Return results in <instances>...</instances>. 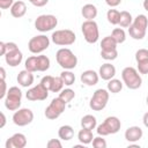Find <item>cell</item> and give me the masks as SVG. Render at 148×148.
I'll list each match as a JSON object with an SVG mask.
<instances>
[{"instance_id": "obj_1", "label": "cell", "mask_w": 148, "mask_h": 148, "mask_svg": "<svg viewBox=\"0 0 148 148\" xmlns=\"http://www.w3.org/2000/svg\"><path fill=\"white\" fill-rule=\"evenodd\" d=\"M148 27V18L143 14H139L132 22V24L128 27V34L133 39L140 40L143 37H146Z\"/></svg>"}, {"instance_id": "obj_2", "label": "cell", "mask_w": 148, "mask_h": 148, "mask_svg": "<svg viewBox=\"0 0 148 148\" xmlns=\"http://www.w3.org/2000/svg\"><path fill=\"white\" fill-rule=\"evenodd\" d=\"M56 59L58 65L64 69H73L77 65V58L72 52V50L67 47L59 49L56 53Z\"/></svg>"}, {"instance_id": "obj_3", "label": "cell", "mask_w": 148, "mask_h": 148, "mask_svg": "<svg viewBox=\"0 0 148 148\" xmlns=\"http://www.w3.org/2000/svg\"><path fill=\"white\" fill-rule=\"evenodd\" d=\"M121 79L125 86L132 90L139 89L142 84V79L140 76V73L134 67H125L121 72Z\"/></svg>"}, {"instance_id": "obj_4", "label": "cell", "mask_w": 148, "mask_h": 148, "mask_svg": "<svg viewBox=\"0 0 148 148\" xmlns=\"http://www.w3.org/2000/svg\"><path fill=\"white\" fill-rule=\"evenodd\" d=\"M25 69L30 72H45L50 68V59L46 56H31L24 62Z\"/></svg>"}, {"instance_id": "obj_5", "label": "cell", "mask_w": 148, "mask_h": 148, "mask_svg": "<svg viewBox=\"0 0 148 148\" xmlns=\"http://www.w3.org/2000/svg\"><path fill=\"white\" fill-rule=\"evenodd\" d=\"M121 127V123L120 120L114 117V116H111V117H108L105 118V120L97 126V134L98 135H102V136H105V135H110V134H116L119 132Z\"/></svg>"}, {"instance_id": "obj_6", "label": "cell", "mask_w": 148, "mask_h": 148, "mask_svg": "<svg viewBox=\"0 0 148 148\" xmlns=\"http://www.w3.org/2000/svg\"><path fill=\"white\" fill-rule=\"evenodd\" d=\"M75 39H76V36H75L74 31H72L69 29L56 30L51 36V40L56 45H61V46L72 45V44H74Z\"/></svg>"}, {"instance_id": "obj_7", "label": "cell", "mask_w": 148, "mask_h": 148, "mask_svg": "<svg viewBox=\"0 0 148 148\" xmlns=\"http://www.w3.org/2000/svg\"><path fill=\"white\" fill-rule=\"evenodd\" d=\"M22 91L17 87H10L5 97V106L10 111H16L21 106Z\"/></svg>"}, {"instance_id": "obj_8", "label": "cell", "mask_w": 148, "mask_h": 148, "mask_svg": "<svg viewBox=\"0 0 148 148\" xmlns=\"http://www.w3.org/2000/svg\"><path fill=\"white\" fill-rule=\"evenodd\" d=\"M82 34L87 43L89 44H95L98 38H99V31H98V25L94 20H87L82 23Z\"/></svg>"}, {"instance_id": "obj_9", "label": "cell", "mask_w": 148, "mask_h": 148, "mask_svg": "<svg viewBox=\"0 0 148 148\" xmlns=\"http://www.w3.org/2000/svg\"><path fill=\"white\" fill-rule=\"evenodd\" d=\"M108 102H109V90L101 88L94 92L92 97L90 98L89 106L94 111H101L106 106Z\"/></svg>"}, {"instance_id": "obj_10", "label": "cell", "mask_w": 148, "mask_h": 148, "mask_svg": "<svg viewBox=\"0 0 148 148\" xmlns=\"http://www.w3.org/2000/svg\"><path fill=\"white\" fill-rule=\"evenodd\" d=\"M58 24V18L51 14L39 15L35 20V28L40 32H46L54 29Z\"/></svg>"}, {"instance_id": "obj_11", "label": "cell", "mask_w": 148, "mask_h": 148, "mask_svg": "<svg viewBox=\"0 0 148 148\" xmlns=\"http://www.w3.org/2000/svg\"><path fill=\"white\" fill-rule=\"evenodd\" d=\"M50 46V39L45 35H38L32 37L28 43V49L31 53L38 54L45 51Z\"/></svg>"}, {"instance_id": "obj_12", "label": "cell", "mask_w": 148, "mask_h": 148, "mask_svg": "<svg viewBox=\"0 0 148 148\" xmlns=\"http://www.w3.org/2000/svg\"><path fill=\"white\" fill-rule=\"evenodd\" d=\"M65 108H66V103L60 97L53 98L52 102L49 104V106L45 109V117L50 120L57 119L65 111Z\"/></svg>"}, {"instance_id": "obj_13", "label": "cell", "mask_w": 148, "mask_h": 148, "mask_svg": "<svg viewBox=\"0 0 148 148\" xmlns=\"http://www.w3.org/2000/svg\"><path fill=\"white\" fill-rule=\"evenodd\" d=\"M32 120H34V112L28 108L18 109L13 114V123L20 127L31 124Z\"/></svg>"}, {"instance_id": "obj_14", "label": "cell", "mask_w": 148, "mask_h": 148, "mask_svg": "<svg viewBox=\"0 0 148 148\" xmlns=\"http://www.w3.org/2000/svg\"><path fill=\"white\" fill-rule=\"evenodd\" d=\"M47 96H49V90L42 83H38L37 86L30 88L25 94L27 99L32 101V102H35V101H44V99L47 98Z\"/></svg>"}, {"instance_id": "obj_15", "label": "cell", "mask_w": 148, "mask_h": 148, "mask_svg": "<svg viewBox=\"0 0 148 148\" xmlns=\"http://www.w3.org/2000/svg\"><path fill=\"white\" fill-rule=\"evenodd\" d=\"M6 148H24L27 146V138L22 133H15L6 141Z\"/></svg>"}, {"instance_id": "obj_16", "label": "cell", "mask_w": 148, "mask_h": 148, "mask_svg": "<svg viewBox=\"0 0 148 148\" xmlns=\"http://www.w3.org/2000/svg\"><path fill=\"white\" fill-rule=\"evenodd\" d=\"M22 59H23V54L22 52L16 49L14 51H10V52H7L5 54V60H6V64L10 67H16L18 66L21 62H22Z\"/></svg>"}, {"instance_id": "obj_17", "label": "cell", "mask_w": 148, "mask_h": 148, "mask_svg": "<svg viewBox=\"0 0 148 148\" xmlns=\"http://www.w3.org/2000/svg\"><path fill=\"white\" fill-rule=\"evenodd\" d=\"M98 79H99L98 73H96V72L92 71V69H87V71H84V72L81 74V77H80L81 82L84 83L86 86H89V87L97 84Z\"/></svg>"}, {"instance_id": "obj_18", "label": "cell", "mask_w": 148, "mask_h": 148, "mask_svg": "<svg viewBox=\"0 0 148 148\" xmlns=\"http://www.w3.org/2000/svg\"><path fill=\"white\" fill-rule=\"evenodd\" d=\"M98 75L102 77V80L109 81V80L114 77V75H116V67L113 65L109 64V62H105V64H103L99 67Z\"/></svg>"}, {"instance_id": "obj_19", "label": "cell", "mask_w": 148, "mask_h": 148, "mask_svg": "<svg viewBox=\"0 0 148 148\" xmlns=\"http://www.w3.org/2000/svg\"><path fill=\"white\" fill-rule=\"evenodd\" d=\"M17 83L21 87L28 88L34 83V74L28 69H23L17 74Z\"/></svg>"}, {"instance_id": "obj_20", "label": "cell", "mask_w": 148, "mask_h": 148, "mask_svg": "<svg viewBox=\"0 0 148 148\" xmlns=\"http://www.w3.org/2000/svg\"><path fill=\"white\" fill-rule=\"evenodd\" d=\"M143 135L142 130L139 126H131L125 131V139L128 142H136Z\"/></svg>"}, {"instance_id": "obj_21", "label": "cell", "mask_w": 148, "mask_h": 148, "mask_svg": "<svg viewBox=\"0 0 148 148\" xmlns=\"http://www.w3.org/2000/svg\"><path fill=\"white\" fill-rule=\"evenodd\" d=\"M25 13H27V5L24 1H15L10 7V14L13 17L20 18L24 16Z\"/></svg>"}, {"instance_id": "obj_22", "label": "cell", "mask_w": 148, "mask_h": 148, "mask_svg": "<svg viewBox=\"0 0 148 148\" xmlns=\"http://www.w3.org/2000/svg\"><path fill=\"white\" fill-rule=\"evenodd\" d=\"M81 14L86 20H94L97 16V8L92 3H87L82 7Z\"/></svg>"}, {"instance_id": "obj_23", "label": "cell", "mask_w": 148, "mask_h": 148, "mask_svg": "<svg viewBox=\"0 0 148 148\" xmlns=\"http://www.w3.org/2000/svg\"><path fill=\"white\" fill-rule=\"evenodd\" d=\"M58 135H59V138L61 140L69 141L74 136V130L69 125H62V126H60V128L58 131Z\"/></svg>"}, {"instance_id": "obj_24", "label": "cell", "mask_w": 148, "mask_h": 148, "mask_svg": "<svg viewBox=\"0 0 148 148\" xmlns=\"http://www.w3.org/2000/svg\"><path fill=\"white\" fill-rule=\"evenodd\" d=\"M77 139L82 145H89L94 140V135H92V131L91 130H87V128H82L80 130V132L77 133Z\"/></svg>"}, {"instance_id": "obj_25", "label": "cell", "mask_w": 148, "mask_h": 148, "mask_svg": "<svg viewBox=\"0 0 148 148\" xmlns=\"http://www.w3.org/2000/svg\"><path fill=\"white\" fill-rule=\"evenodd\" d=\"M97 126V120L94 116L91 114H86L84 117H82L81 119V127L82 128H87V130H94Z\"/></svg>"}, {"instance_id": "obj_26", "label": "cell", "mask_w": 148, "mask_h": 148, "mask_svg": "<svg viewBox=\"0 0 148 148\" xmlns=\"http://www.w3.org/2000/svg\"><path fill=\"white\" fill-rule=\"evenodd\" d=\"M133 22V18H132V15L131 13L126 12V10H123L120 12V18H119V25L121 28H128Z\"/></svg>"}, {"instance_id": "obj_27", "label": "cell", "mask_w": 148, "mask_h": 148, "mask_svg": "<svg viewBox=\"0 0 148 148\" xmlns=\"http://www.w3.org/2000/svg\"><path fill=\"white\" fill-rule=\"evenodd\" d=\"M123 89V82L118 79H111L109 80V83H108V90L109 92H112V94H117V92H120V90Z\"/></svg>"}, {"instance_id": "obj_28", "label": "cell", "mask_w": 148, "mask_h": 148, "mask_svg": "<svg viewBox=\"0 0 148 148\" xmlns=\"http://www.w3.org/2000/svg\"><path fill=\"white\" fill-rule=\"evenodd\" d=\"M60 77L62 79L65 86H72L75 82V75H74V73L71 72V69H65L64 72H61Z\"/></svg>"}, {"instance_id": "obj_29", "label": "cell", "mask_w": 148, "mask_h": 148, "mask_svg": "<svg viewBox=\"0 0 148 148\" xmlns=\"http://www.w3.org/2000/svg\"><path fill=\"white\" fill-rule=\"evenodd\" d=\"M101 57L105 60H114L118 57L117 49H101Z\"/></svg>"}, {"instance_id": "obj_30", "label": "cell", "mask_w": 148, "mask_h": 148, "mask_svg": "<svg viewBox=\"0 0 148 148\" xmlns=\"http://www.w3.org/2000/svg\"><path fill=\"white\" fill-rule=\"evenodd\" d=\"M106 18L109 21V23L116 25L119 24V18H120V12H118L117 9H109L106 13Z\"/></svg>"}, {"instance_id": "obj_31", "label": "cell", "mask_w": 148, "mask_h": 148, "mask_svg": "<svg viewBox=\"0 0 148 148\" xmlns=\"http://www.w3.org/2000/svg\"><path fill=\"white\" fill-rule=\"evenodd\" d=\"M111 36H112L113 39L117 42V44H121V43H124L125 39H126V34H125L124 29H121V28H116V29H113L112 32H111Z\"/></svg>"}, {"instance_id": "obj_32", "label": "cell", "mask_w": 148, "mask_h": 148, "mask_svg": "<svg viewBox=\"0 0 148 148\" xmlns=\"http://www.w3.org/2000/svg\"><path fill=\"white\" fill-rule=\"evenodd\" d=\"M18 49L17 45L14 43V42H8V43H5V42H0V54L1 56H5L7 52H10V51H14Z\"/></svg>"}, {"instance_id": "obj_33", "label": "cell", "mask_w": 148, "mask_h": 148, "mask_svg": "<svg viewBox=\"0 0 148 148\" xmlns=\"http://www.w3.org/2000/svg\"><path fill=\"white\" fill-rule=\"evenodd\" d=\"M58 97H60V98H61V99L67 104V103H69V102L75 97V92H74V90H72L71 88L62 89Z\"/></svg>"}, {"instance_id": "obj_34", "label": "cell", "mask_w": 148, "mask_h": 148, "mask_svg": "<svg viewBox=\"0 0 148 148\" xmlns=\"http://www.w3.org/2000/svg\"><path fill=\"white\" fill-rule=\"evenodd\" d=\"M101 49H117V42L112 36H106L101 42Z\"/></svg>"}, {"instance_id": "obj_35", "label": "cell", "mask_w": 148, "mask_h": 148, "mask_svg": "<svg viewBox=\"0 0 148 148\" xmlns=\"http://www.w3.org/2000/svg\"><path fill=\"white\" fill-rule=\"evenodd\" d=\"M64 86H65V83H64V81H62V79L60 76H57V77L53 76V81H52V86H51L50 91H53V92L61 91Z\"/></svg>"}, {"instance_id": "obj_36", "label": "cell", "mask_w": 148, "mask_h": 148, "mask_svg": "<svg viewBox=\"0 0 148 148\" xmlns=\"http://www.w3.org/2000/svg\"><path fill=\"white\" fill-rule=\"evenodd\" d=\"M92 146H94L95 148H106L108 143H106L105 139H103V136L99 135V136L94 138V140H92Z\"/></svg>"}, {"instance_id": "obj_37", "label": "cell", "mask_w": 148, "mask_h": 148, "mask_svg": "<svg viewBox=\"0 0 148 148\" xmlns=\"http://www.w3.org/2000/svg\"><path fill=\"white\" fill-rule=\"evenodd\" d=\"M148 59V50L147 49H140L135 52V60L136 62Z\"/></svg>"}, {"instance_id": "obj_38", "label": "cell", "mask_w": 148, "mask_h": 148, "mask_svg": "<svg viewBox=\"0 0 148 148\" xmlns=\"http://www.w3.org/2000/svg\"><path fill=\"white\" fill-rule=\"evenodd\" d=\"M138 72L140 74H148V59L138 62Z\"/></svg>"}, {"instance_id": "obj_39", "label": "cell", "mask_w": 148, "mask_h": 148, "mask_svg": "<svg viewBox=\"0 0 148 148\" xmlns=\"http://www.w3.org/2000/svg\"><path fill=\"white\" fill-rule=\"evenodd\" d=\"M52 81H53V76H51V75H46V76H44L42 80H40V83L50 91V89H51V86H52Z\"/></svg>"}, {"instance_id": "obj_40", "label": "cell", "mask_w": 148, "mask_h": 148, "mask_svg": "<svg viewBox=\"0 0 148 148\" xmlns=\"http://www.w3.org/2000/svg\"><path fill=\"white\" fill-rule=\"evenodd\" d=\"M46 146H47V148H61L62 147L60 140H58V139H51V140H49L47 143H46Z\"/></svg>"}, {"instance_id": "obj_41", "label": "cell", "mask_w": 148, "mask_h": 148, "mask_svg": "<svg viewBox=\"0 0 148 148\" xmlns=\"http://www.w3.org/2000/svg\"><path fill=\"white\" fill-rule=\"evenodd\" d=\"M14 0H0V8L1 9H8L13 6Z\"/></svg>"}, {"instance_id": "obj_42", "label": "cell", "mask_w": 148, "mask_h": 148, "mask_svg": "<svg viewBox=\"0 0 148 148\" xmlns=\"http://www.w3.org/2000/svg\"><path fill=\"white\" fill-rule=\"evenodd\" d=\"M28 1L36 7H43L49 2V0H28Z\"/></svg>"}, {"instance_id": "obj_43", "label": "cell", "mask_w": 148, "mask_h": 148, "mask_svg": "<svg viewBox=\"0 0 148 148\" xmlns=\"http://www.w3.org/2000/svg\"><path fill=\"white\" fill-rule=\"evenodd\" d=\"M7 87H6V81L5 80H1V92H0V98H5L6 95H7Z\"/></svg>"}, {"instance_id": "obj_44", "label": "cell", "mask_w": 148, "mask_h": 148, "mask_svg": "<svg viewBox=\"0 0 148 148\" xmlns=\"http://www.w3.org/2000/svg\"><path fill=\"white\" fill-rule=\"evenodd\" d=\"M106 5L110 6V7H117L118 5H120L121 0H105Z\"/></svg>"}, {"instance_id": "obj_45", "label": "cell", "mask_w": 148, "mask_h": 148, "mask_svg": "<svg viewBox=\"0 0 148 148\" xmlns=\"http://www.w3.org/2000/svg\"><path fill=\"white\" fill-rule=\"evenodd\" d=\"M0 116H1V124H0V128H2V127L6 125V116H5V113H3V112H1V113H0Z\"/></svg>"}, {"instance_id": "obj_46", "label": "cell", "mask_w": 148, "mask_h": 148, "mask_svg": "<svg viewBox=\"0 0 148 148\" xmlns=\"http://www.w3.org/2000/svg\"><path fill=\"white\" fill-rule=\"evenodd\" d=\"M142 123H143V125L148 128V112H146V113L143 114V117H142Z\"/></svg>"}, {"instance_id": "obj_47", "label": "cell", "mask_w": 148, "mask_h": 148, "mask_svg": "<svg viewBox=\"0 0 148 148\" xmlns=\"http://www.w3.org/2000/svg\"><path fill=\"white\" fill-rule=\"evenodd\" d=\"M0 73H1V80H5L6 79V71H5L3 67L0 68Z\"/></svg>"}, {"instance_id": "obj_48", "label": "cell", "mask_w": 148, "mask_h": 148, "mask_svg": "<svg viewBox=\"0 0 148 148\" xmlns=\"http://www.w3.org/2000/svg\"><path fill=\"white\" fill-rule=\"evenodd\" d=\"M143 8L148 12V0H143Z\"/></svg>"}, {"instance_id": "obj_49", "label": "cell", "mask_w": 148, "mask_h": 148, "mask_svg": "<svg viewBox=\"0 0 148 148\" xmlns=\"http://www.w3.org/2000/svg\"><path fill=\"white\" fill-rule=\"evenodd\" d=\"M146 102H147V105H148V96H147V98H146Z\"/></svg>"}]
</instances>
